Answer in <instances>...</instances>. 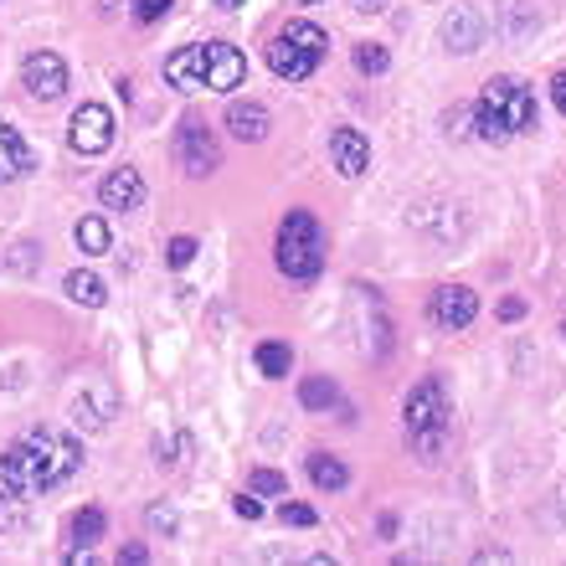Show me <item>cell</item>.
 I'll return each mask as SVG.
<instances>
[{
  "instance_id": "37",
  "label": "cell",
  "mask_w": 566,
  "mask_h": 566,
  "mask_svg": "<svg viewBox=\"0 0 566 566\" xmlns=\"http://www.w3.org/2000/svg\"><path fill=\"white\" fill-rule=\"evenodd\" d=\"M562 335H566V325H562Z\"/></svg>"
},
{
  "instance_id": "21",
  "label": "cell",
  "mask_w": 566,
  "mask_h": 566,
  "mask_svg": "<svg viewBox=\"0 0 566 566\" xmlns=\"http://www.w3.org/2000/svg\"><path fill=\"white\" fill-rule=\"evenodd\" d=\"M258 371L269 376V381H283V376L294 371V350L279 345V340H263L258 345Z\"/></svg>"
},
{
  "instance_id": "8",
  "label": "cell",
  "mask_w": 566,
  "mask_h": 566,
  "mask_svg": "<svg viewBox=\"0 0 566 566\" xmlns=\"http://www.w3.org/2000/svg\"><path fill=\"white\" fill-rule=\"evenodd\" d=\"M21 83H27L31 98L52 104V98H62V88H67V62L42 46V52H31V57L21 62Z\"/></svg>"
},
{
  "instance_id": "9",
  "label": "cell",
  "mask_w": 566,
  "mask_h": 566,
  "mask_svg": "<svg viewBox=\"0 0 566 566\" xmlns=\"http://www.w3.org/2000/svg\"><path fill=\"white\" fill-rule=\"evenodd\" d=\"M432 325L438 329H463V325H474V314H479V294L474 289H463V283H443L438 294H432Z\"/></svg>"
},
{
  "instance_id": "15",
  "label": "cell",
  "mask_w": 566,
  "mask_h": 566,
  "mask_svg": "<svg viewBox=\"0 0 566 566\" xmlns=\"http://www.w3.org/2000/svg\"><path fill=\"white\" fill-rule=\"evenodd\" d=\"M31 494V474H27V448L11 443L0 453V505H21Z\"/></svg>"
},
{
  "instance_id": "11",
  "label": "cell",
  "mask_w": 566,
  "mask_h": 566,
  "mask_svg": "<svg viewBox=\"0 0 566 566\" xmlns=\"http://www.w3.org/2000/svg\"><path fill=\"white\" fill-rule=\"evenodd\" d=\"M484 36H490V21H484L474 6H453V11L443 15V46L448 52H479Z\"/></svg>"
},
{
  "instance_id": "29",
  "label": "cell",
  "mask_w": 566,
  "mask_h": 566,
  "mask_svg": "<svg viewBox=\"0 0 566 566\" xmlns=\"http://www.w3.org/2000/svg\"><path fill=\"white\" fill-rule=\"evenodd\" d=\"M165 11H170V0H135V15H139V21H160Z\"/></svg>"
},
{
  "instance_id": "2",
  "label": "cell",
  "mask_w": 566,
  "mask_h": 566,
  "mask_svg": "<svg viewBox=\"0 0 566 566\" xmlns=\"http://www.w3.org/2000/svg\"><path fill=\"white\" fill-rule=\"evenodd\" d=\"M273 263H279L283 279L310 283L325 269V232L310 211H289L279 222V242H273Z\"/></svg>"
},
{
  "instance_id": "7",
  "label": "cell",
  "mask_w": 566,
  "mask_h": 566,
  "mask_svg": "<svg viewBox=\"0 0 566 566\" xmlns=\"http://www.w3.org/2000/svg\"><path fill=\"white\" fill-rule=\"evenodd\" d=\"M67 145H73L77 155H104V149L114 145V114H108L104 104H83V108L73 114Z\"/></svg>"
},
{
  "instance_id": "22",
  "label": "cell",
  "mask_w": 566,
  "mask_h": 566,
  "mask_svg": "<svg viewBox=\"0 0 566 566\" xmlns=\"http://www.w3.org/2000/svg\"><path fill=\"white\" fill-rule=\"evenodd\" d=\"M298 402L310 407V412H325V407L340 402V387H335L329 376H310V381L298 387Z\"/></svg>"
},
{
  "instance_id": "28",
  "label": "cell",
  "mask_w": 566,
  "mask_h": 566,
  "mask_svg": "<svg viewBox=\"0 0 566 566\" xmlns=\"http://www.w3.org/2000/svg\"><path fill=\"white\" fill-rule=\"evenodd\" d=\"M279 521L283 525H298V531H310L314 521H319V515H314L310 505H294V500H283V510H279Z\"/></svg>"
},
{
  "instance_id": "4",
  "label": "cell",
  "mask_w": 566,
  "mask_h": 566,
  "mask_svg": "<svg viewBox=\"0 0 566 566\" xmlns=\"http://www.w3.org/2000/svg\"><path fill=\"white\" fill-rule=\"evenodd\" d=\"M325 52H329V36L314 21H289L269 42V67L279 77H289V83H304L325 62Z\"/></svg>"
},
{
  "instance_id": "33",
  "label": "cell",
  "mask_w": 566,
  "mask_h": 566,
  "mask_svg": "<svg viewBox=\"0 0 566 566\" xmlns=\"http://www.w3.org/2000/svg\"><path fill=\"white\" fill-rule=\"evenodd\" d=\"M525 314V298H505V304H500V319H521Z\"/></svg>"
},
{
  "instance_id": "24",
  "label": "cell",
  "mask_w": 566,
  "mask_h": 566,
  "mask_svg": "<svg viewBox=\"0 0 566 566\" xmlns=\"http://www.w3.org/2000/svg\"><path fill=\"white\" fill-rule=\"evenodd\" d=\"M104 510H77V515H73V541H77V546H93V541H104Z\"/></svg>"
},
{
  "instance_id": "30",
  "label": "cell",
  "mask_w": 566,
  "mask_h": 566,
  "mask_svg": "<svg viewBox=\"0 0 566 566\" xmlns=\"http://www.w3.org/2000/svg\"><path fill=\"white\" fill-rule=\"evenodd\" d=\"M149 525L170 536V531H176V510H170V505H155V510H149Z\"/></svg>"
},
{
  "instance_id": "31",
  "label": "cell",
  "mask_w": 566,
  "mask_h": 566,
  "mask_svg": "<svg viewBox=\"0 0 566 566\" xmlns=\"http://www.w3.org/2000/svg\"><path fill=\"white\" fill-rule=\"evenodd\" d=\"M232 510H238L242 521H258V515H263V505H258V494H238V500H232Z\"/></svg>"
},
{
  "instance_id": "1",
  "label": "cell",
  "mask_w": 566,
  "mask_h": 566,
  "mask_svg": "<svg viewBox=\"0 0 566 566\" xmlns=\"http://www.w3.org/2000/svg\"><path fill=\"white\" fill-rule=\"evenodd\" d=\"M474 124L484 145H505V139L525 135L536 124V93L521 88L515 77H490L474 104Z\"/></svg>"
},
{
  "instance_id": "25",
  "label": "cell",
  "mask_w": 566,
  "mask_h": 566,
  "mask_svg": "<svg viewBox=\"0 0 566 566\" xmlns=\"http://www.w3.org/2000/svg\"><path fill=\"white\" fill-rule=\"evenodd\" d=\"M387 62L391 57H387V46H381V42H360L356 46V67H360V73H371V77L387 73Z\"/></svg>"
},
{
  "instance_id": "34",
  "label": "cell",
  "mask_w": 566,
  "mask_h": 566,
  "mask_svg": "<svg viewBox=\"0 0 566 566\" xmlns=\"http://www.w3.org/2000/svg\"><path fill=\"white\" fill-rule=\"evenodd\" d=\"M552 98H556V108L566 114V73H556V77H552Z\"/></svg>"
},
{
  "instance_id": "5",
  "label": "cell",
  "mask_w": 566,
  "mask_h": 566,
  "mask_svg": "<svg viewBox=\"0 0 566 566\" xmlns=\"http://www.w3.org/2000/svg\"><path fill=\"white\" fill-rule=\"evenodd\" d=\"M21 448H27V474H31V490H57L62 479L77 474V463H83V448H77V438H67V432H31V438H21Z\"/></svg>"
},
{
  "instance_id": "12",
  "label": "cell",
  "mask_w": 566,
  "mask_h": 566,
  "mask_svg": "<svg viewBox=\"0 0 566 566\" xmlns=\"http://www.w3.org/2000/svg\"><path fill=\"white\" fill-rule=\"evenodd\" d=\"M248 73V62L232 42H207V88L211 93H232Z\"/></svg>"
},
{
  "instance_id": "19",
  "label": "cell",
  "mask_w": 566,
  "mask_h": 566,
  "mask_svg": "<svg viewBox=\"0 0 566 566\" xmlns=\"http://www.w3.org/2000/svg\"><path fill=\"white\" fill-rule=\"evenodd\" d=\"M310 479H314V490H345L350 484V469H345L335 453H310Z\"/></svg>"
},
{
  "instance_id": "32",
  "label": "cell",
  "mask_w": 566,
  "mask_h": 566,
  "mask_svg": "<svg viewBox=\"0 0 566 566\" xmlns=\"http://www.w3.org/2000/svg\"><path fill=\"white\" fill-rule=\"evenodd\" d=\"M119 562H149V546H139V541H135V546H124V552H119Z\"/></svg>"
},
{
  "instance_id": "20",
  "label": "cell",
  "mask_w": 566,
  "mask_h": 566,
  "mask_svg": "<svg viewBox=\"0 0 566 566\" xmlns=\"http://www.w3.org/2000/svg\"><path fill=\"white\" fill-rule=\"evenodd\" d=\"M62 289H67V298H73V304H83V310H98V304H104V279H98V273H88V269H73Z\"/></svg>"
},
{
  "instance_id": "14",
  "label": "cell",
  "mask_w": 566,
  "mask_h": 566,
  "mask_svg": "<svg viewBox=\"0 0 566 566\" xmlns=\"http://www.w3.org/2000/svg\"><path fill=\"white\" fill-rule=\"evenodd\" d=\"M165 77L180 93H201L207 88V46H180L176 57H165Z\"/></svg>"
},
{
  "instance_id": "3",
  "label": "cell",
  "mask_w": 566,
  "mask_h": 566,
  "mask_svg": "<svg viewBox=\"0 0 566 566\" xmlns=\"http://www.w3.org/2000/svg\"><path fill=\"white\" fill-rule=\"evenodd\" d=\"M402 428H407V443L418 448L422 459H438V453H443V443H448V397H443V381H422V387L407 391Z\"/></svg>"
},
{
  "instance_id": "23",
  "label": "cell",
  "mask_w": 566,
  "mask_h": 566,
  "mask_svg": "<svg viewBox=\"0 0 566 566\" xmlns=\"http://www.w3.org/2000/svg\"><path fill=\"white\" fill-rule=\"evenodd\" d=\"M73 238H77V248H83V253H108V222H104V217H83Z\"/></svg>"
},
{
  "instance_id": "18",
  "label": "cell",
  "mask_w": 566,
  "mask_h": 566,
  "mask_svg": "<svg viewBox=\"0 0 566 566\" xmlns=\"http://www.w3.org/2000/svg\"><path fill=\"white\" fill-rule=\"evenodd\" d=\"M31 170V149L27 139L15 135L11 124L0 119V180H11V176H27Z\"/></svg>"
},
{
  "instance_id": "38",
  "label": "cell",
  "mask_w": 566,
  "mask_h": 566,
  "mask_svg": "<svg viewBox=\"0 0 566 566\" xmlns=\"http://www.w3.org/2000/svg\"><path fill=\"white\" fill-rule=\"evenodd\" d=\"M304 6H310V0H304Z\"/></svg>"
},
{
  "instance_id": "6",
  "label": "cell",
  "mask_w": 566,
  "mask_h": 566,
  "mask_svg": "<svg viewBox=\"0 0 566 566\" xmlns=\"http://www.w3.org/2000/svg\"><path fill=\"white\" fill-rule=\"evenodd\" d=\"M176 165L186 170L191 180L211 176L217 165H222V149H217V135H211L201 119H180L176 129Z\"/></svg>"
},
{
  "instance_id": "10",
  "label": "cell",
  "mask_w": 566,
  "mask_h": 566,
  "mask_svg": "<svg viewBox=\"0 0 566 566\" xmlns=\"http://www.w3.org/2000/svg\"><path fill=\"white\" fill-rule=\"evenodd\" d=\"M114 407H119L114 387H108V381H93V387L77 391L67 412H73V422H77L83 432H104V428H108V418H114Z\"/></svg>"
},
{
  "instance_id": "16",
  "label": "cell",
  "mask_w": 566,
  "mask_h": 566,
  "mask_svg": "<svg viewBox=\"0 0 566 566\" xmlns=\"http://www.w3.org/2000/svg\"><path fill=\"white\" fill-rule=\"evenodd\" d=\"M98 201H104L108 211H135L139 201H145V180H139V170H114V176H104V186H98Z\"/></svg>"
},
{
  "instance_id": "17",
  "label": "cell",
  "mask_w": 566,
  "mask_h": 566,
  "mask_svg": "<svg viewBox=\"0 0 566 566\" xmlns=\"http://www.w3.org/2000/svg\"><path fill=\"white\" fill-rule=\"evenodd\" d=\"M269 108L263 104H253V98H248V104H227V129H232V135L242 139V145H258V139H269Z\"/></svg>"
},
{
  "instance_id": "36",
  "label": "cell",
  "mask_w": 566,
  "mask_h": 566,
  "mask_svg": "<svg viewBox=\"0 0 566 566\" xmlns=\"http://www.w3.org/2000/svg\"><path fill=\"white\" fill-rule=\"evenodd\" d=\"M217 6H222V11H238V6H248V0H217Z\"/></svg>"
},
{
  "instance_id": "26",
  "label": "cell",
  "mask_w": 566,
  "mask_h": 566,
  "mask_svg": "<svg viewBox=\"0 0 566 566\" xmlns=\"http://www.w3.org/2000/svg\"><path fill=\"white\" fill-rule=\"evenodd\" d=\"M248 484H253V494H289V479L273 474V469H253Z\"/></svg>"
},
{
  "instance_id": "27",
  "label": "cell",
  "mask_w": 566,
  "mask_h": 566,
  "mask_svg": "<svg viewBox=\"0 0 566 566\" xmlns=\"http://www.w3.org/2000/svg\"><path fill=\"white\" fill-rule=\"evenodd\" d=\"M191 258H196V238H176L165 248V263H170V269H191Z\"/></svg>"
},
{
  "instance_id": "35",
  "label": "cell",
  "mask_w": 566,
  "mask_h": 566,
  "mask_svg": "<svg viewBox=\"0 0 566 566\" xmlns=\"http://www.w3.org/2000/svg\"><path fill=\"white\" fill-rule=\"evenodd\" d=\"M350 6H356L360 15H381V11H387V0H350Z\"/></svg>"
},
{
  "instance_id": "13",
  "label": "cell",
  "mask_w": 566,
  "mask_h": 566,
  "mask_svg": "<svg viewBox=\"0 0 566 566\" xmlns=\"http://www.w3.org/2000/svg\"><path fill=\"white\" fill-rule=\"evenodd\" d=\"M329 160H335V170H340L345 180H356V176H366V165H371V145H366L360 129H335V135H329Z\"/></svg>"
}]
</instances>
